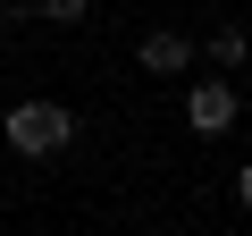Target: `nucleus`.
I'll return each mask as SVG.
<instances>
[{"label": "nucleus", "mask_w": 252, "mask_h": 236, "mask_svg": "<svg viewBox=\"0 0 252 236\" xmlns=\"http://www.w3.org/2000/svg\"><path fill=\"white\" fill-rule=\"evenodd\" d=\"M0 135H9V152H17V160H51V152H67V144H76V110L34 93V101H17L9 118H0Z\"/></svg>", "instance_id": "nucleus-1"}, {"label": "nucleus", "mask_w": 252, "mask_h": 236, "mask_svg": "<svg viewBox=\"0 0 252 236\" xmlns=\"http://www.w3.org/2000/svg\"><path fill=\"white\" fill-rule=\"evenodd\" d=\"M235 110H244V101H235V76H227V68H210V76L185 84V127H193V135H227Z\"/></svg>", "instance_id": "nucleus-2"}, {"label": "nucleus", "mask_w": 252, "mask_h": 236, "mask_svg": "<svg viewBox=\"0 0 252 236\" xmlns=\"http://www.w3.org/2000/svg\"><path fill=\"white\" fill-rule=\"evenodd\" d=\"M193 59H202V42H193V34H177V26H160V34H143V42H135V68H143V76H185Z\"/></svg>", "instance_id": "nucleus-3"}, {"label": "nucleus", "mask_w": 252, "mask_h": 236, "mask_svg": "<svg viewBox=\"0 0 252 236\" xmlns=\"http://www.w3.org/2000/svg\"><path fill=\"white\" fill-rule=\"evenodd\" d=\"M202 59H210V68H227V76H235V68H244V59H252V34H244V26H219V34H210V42H202Z\"/></svg>", "instance_id": "nucleus-4"}, {"label": "nucleus", "mask_w": 252, "mask_h": 236, "mask_svg": "<svg viewBox=\"0 0 252 236\" xmlns=\"http://www.w3.org/2000/svg\"><path fill=\"white\" fill-rule=\"evenodd\" d=\"M42 17H51V26H76V17H84V0H42Z\"/></svg>", "instance_id": "nucleus-5"}, {"label": "nucleus", "mask_w": 252, "mask_h": 236, "mask_svg": "<svg viewBox=\"0 0 252 236\" xmlns=\"http://www.w3.org/2000/svg\"><path fill=\"white\" fill-rule=\"evenodd\" d=\"M235 211H244V219H252V160H244V169H235Z\"/></svg>", "instance_id": "nucleus-6"}, {"label": "nucleus", "mask_w": 252, "mask_h": 236, "mask_svg": "<svg viewBox=\"0 0 252 236\" xmlns=\"http://www.w3.org/2000/svg\"><path fill=\"white\" fill-rule=\"evenodd\" d=\"M0 26H9V0H0Z\"/></svg>", "instance_id": "nucleus-7"}]
</instances>
